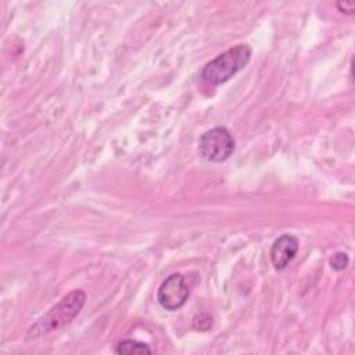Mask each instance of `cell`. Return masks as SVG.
<instances>
[{
	"mask_svg": "<svg viewBox=\"0 0 355 355\" xmlns=\"http://www.w3.org/2000/svg\"><path fill=\"white\" fill-rule=\"evenodd\" d=\"M85 304L86 294L82 290L71 291L36 320V323L28 330L26 338L33 340L67 326L79 315Z\"/></svg>",
	"mask_w": 355,
	"mask_h": 355,
	"instance_id": "cell-1",
	"label": "cell"
},
{
	"mask_svg": "<svg viewBox=\"0 0 355 355\" xmlns=\"http://www.w3.org/2000/svg\"><path fill=\"white\" fill-rule=\"evenodd\" d=\"M251 54L252 49L245 43L230 47L205 64L201 71V79L212 86L222 85L250 62Z\"/></svg>",
	"mask_w": 355,
	"mask_h": 355,
	"instance_id": "cell-2",
	"label": "cell"
},
{
	"mask_svg": "<svg viewBox=\"0 0 355 355\" xmlns=\"http://www.w3.org/2000/svg\"><path fill=\"white\" fill-rule=\"evenodd\" d=\"M234 139L225 126H216L204 132L198 140L200 155L209 162H223L234 151Z\"/></svg>",
	"mask_w": 355,
	"mask_h": 355,
	"instance_id": "cell-3",
	"label": "cell"
},
{
	"mask_svg": "<svg viewBox=\"0 0 355 355\" xmlns=\"http://www.w3.org/2000/svg\"><path fill=\"white\" fill-rule=\"evenodd\" d=\"M190 295V288L186 283V277L182 273L169 275L159 286L157 291V300L159 305L166 311H176L182 308Z\"/></svg>",
	"mask_w": 355,
	"mask_h": 355,
	"instance_id": "cell-4",
	"label": "cell"
},
{
	"mask_svg": "<svg viewBox=\"0 0 355 355\" xmlns=\"http://www.w3.org/2000/svg\"><path fill=\"white\" fill-rule=\"evenodd\" d=\"M298 239L290 233H284L273 241L269 255L276 270H284L288 266L298 251Z\"/></svg>",
	"mask_w": 355,
	"mask_h": 355,
	"instance_id": "cell-5",
	"label": "cell"
},
{
	"mask_svg": "<svg viewBox=\"0 0 355 355\" xmlns=\"http://www.w3.org/2000/svg\"><path fill=\"white\" fill-rule=\"evenodd\" d=\"M115 352L116 354H123V355H133V354H151L153 349L141 341H136V340H122L116 344L115 347Z\"/></svg>",
	"mask_w": 355,
	"mask_h": 355,
	"instance_id": "cell-6",
	"label": "cell"
},
{
	"mask_svg": "<svg viewBox=\"0 0 355 355\" xmlns=\"http://www.w3.org/2000/svg\"><path fill=\"white\" fill-rule=\"evenodd\" d=\"M212 324H214V318L209 313H207V312L198 313L193 319V327L196 330H200V331L209 330L212 327Z\"/></svg>",
	"mask_w": 355,
	"mask_h": 355,
	"instance_id": "cell-7",
	"label": "cell"
},
{
	"mask_svg": "<svg viewBox=\"0 0 355 355\" xmlns=\"http://www.w3.org/2000/svg\"><path fill=\"white\" fill-rule=\"evenodd\" d=\"M330 265L334 270L340 272V270H344L347 266H348V262H349V258L345 252L343 251H338V252H334L330 258Z\"/></svg>",
	"mask_w": 355,
	"mask_h": 355,
	"instance_id": "cell-8",
	"label": "cell"
},
{
	"mask_svg": "<svg viewBox=\"0 0 355 355\" xmlns=\"http://www.w3.org/2000/svg\"><path fill=\"white\" fill-rule=\"evenodd\" d=\"M338 11L344 14H354L355 12V3L354 1H337L336 3Z\"/></svg>",
	"mask_w": 355,
	"mask_h": 355,
	"instance_id": "cell-9",
	"label": "cell"
}]
</instances>
